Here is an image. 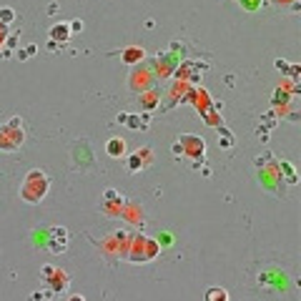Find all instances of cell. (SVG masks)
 <instances>
[{"label":"cell","instance_id":"5bb4252c","mask_svg":"<svg viewBox=\"0 0 301 301\" xmlns=\"http://www.w3.org/2000/svg\"><path fill=\"white\" fill-rule=\"evenodd\" d=\"M68 301H86V298H83V296H78V294H76V296H70V298H68Z\"/></svg>","mask_w":301,"mask_h":301},{"label":"cell","instance_id":"3957f363","mask_svg":"<svg viewBox=\"0 0 301 301\" xmlns=\"http://www.w3.org/2000/svg\"><path fill=\"white\" fill-rule=\"evenodd\" d=\"M43 284H46L50 291L63 294V291L68 288L70 278H68V274H66L63 268H56V266H43Z\"/></svg>","mask_w":301,"mask_h":301},{"label":"cell","instance_id":"6da1fadb","mask_svg":"<svg viewBox=\"0 0 301 301\" xmlns=\"http://www.w3.org/2000/svg\"><path fill=\"white\" fill-rule=\"evenodd\" d=\"M48 188H50V181H48L46 171L33 168V171H28V176L20 184V198L26 204H40L48 196Z\"/></svg>","mask_w":301,"mask_h":301},{"label":"cell","instance_id":"9c48e42d","mask_svg":"<svg viewBox=\"0 0 301 301\" xmlns=\"http://www.w3.org/2000/svg\"><path fill=\"white\" fill-rule=\"evenodd\" d=\"M156 100H158V93H154V90H150V93H146V96H140V103H143L148 110L156 106Z\"/></svg>","mask_w":301,"mask_h":301},{"label":"cell","instance_id":"4fadbf2b","mask_svg":"<svg viewBox=\"0 0 301 301\" xmlns=\"http://www.w3.org/2000/svg\"><path fill=\"white\" fill-rule=\"evenodd\" d=\"M241 3H244V6L248 8V10H254V8L258 6V0H241Z\"/></svg>","mask_w":301,"mask_h":301},{"label":"cell","instance_id":"8fae6325","mask_svg":"<svg viewBox=\"0 0 301 301\" xmlns=\"http://www.w3.org/2000/svg\"><path fill=\"white\" fill-rule=\"evenodd\" d=\"M53 38H60V40L68 38V26H56L53 28Z\"/></svg>","mask_w":301,"mask_h":301},{"label":"cell","instance_id":"30bf717a","mask_svg":"<svg viewBox=\"0 0 301 301\" xmlns=\"http://www.w3.org/2000/svg\"><path fill=\"white\" fill-rule=\"evenodd\" d=\"M138 80H140V88H143V86H148L150 76H148V73H143V76H138V73H136V76L130 78V88H138Z\"/></svg>","mask_w":301,"mask_h":301},{"label":"cell","instance_id":"7c38bea8","mask_svg":"<svg viewBox=\"0 0 301 301\" xmlns=\"http://www.w3.org/2000/svg\"><path fill=\"white\" fill-rule=\"evenodd\" d=\"M8 38V26L3 23V20H0V46H3V40Z\"/></svg>","mask_w":301,"mask_h":301},{"label":"cell","instance_id":"52a82bcc","mask_svg":"<svg viewBox=\"0 0 301 301\" xmlns=\"http://www.w3.org/2000/svg\"><path fill=\"white\" fill-rule=\"evenodd\" d=\"M123 60H126L128 66H133V63L143 60V48H136V46L126 48V50H123Z\"/></svg>","mask_w":301,"mask_h":301},{"label":"cell","instance_id":"8992f818","mask_svg":"<svg viewBox=\"0 0 301 301\" xmlns=\"http://www.w3.org/2000/svg\"><path fill=\"white\" fill-rule=\"evenodd\" d=\"M106 150H108V156L120 158V156L126 154V143H123L120 138H110V140H108V146H106Z\"/></svg>","mask_w":301,"mask_h":301},{"label":"cell","instance_id":"7a4b0ae2","mask_svg":"<svg viewBox=\"0 0 301 301\" xmlns=\"http://www.w3.org/2000/svg\"><path fill=\"white\" fill-rule=\"evenodd\" d=\"M26 140V133H23V123L20 118H13L8 126L0 128V150H16L20 143Z\"/></svg>","mask_w":301,"mask_h":301},{"label":"cell","instance_id":"5b68a950","mask_svg":"<svg viewBox=\"0 0 301 301\" xmlns=\"http://www.w3.org/2000/svg\"><path fill=\"white\" fill-rule=\"evenodd\" d=\"M150 161H154V156H150V148H138V154L130 158V171L138 174V171H143L146 166H150Z\"/></svg>","mask_w":301,"mask_h":301},{"label":"cell","instance_id":"277c9868","mask_svg":"<svg viewBox=\"0 0 301 301\" xmlns=\"http://www.w3.org/2000/svg\"><path fill=\"white\" fill-rule=\"evenodd\" d=\"M68 246V234L66 228H50V241H48V248L53 254H63Z\"/></svg>","mask_w":301,"mask_h":301},{"label":"cell","instance_id":"ba28073f","mask_svg":"<svg viewBox=\"0 0 301 301\" xmlns=\"http://www.w3.org/2000/svg\"><path fill=\"white\" fill-rule=\"evenodd\" d=\"M206 301H228V294L221 288V286H211L206 291Z\"/></svg>","mask_w":301,"mask_h":301}]
</instances>
